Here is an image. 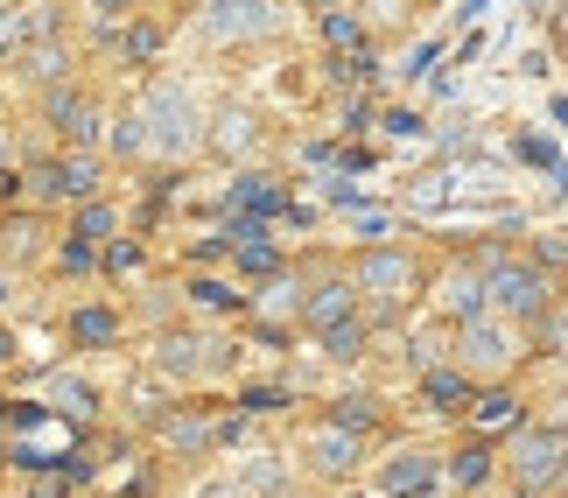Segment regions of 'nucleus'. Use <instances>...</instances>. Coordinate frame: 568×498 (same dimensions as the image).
Returning a JSON list of instances; mask_svg holds the SVG:
<instances>
[{"mask_svg": "<svg viewBox=\"0 0 568 498\" xmlns=\"http://www.w3.org/2000/svg\"><path fill=\"white\" fill-rule=\"evenodd\" d=\"M400 358H407L414 379L435 373V365H449V323H435V331H400Z\"/></svg>", "mask_w": 568, "mask_h": 498, "instance_id": "32", "label": "nucleus"}, {"mask_svg": "<svg viewBox=\"0 0 568 498\" xmlns=\"http://www.w3.org/2000/svg\"><path fill=\"white\" fill-rule=\"evenodd\" d=\"M379 498H422V491H443V449H422V443H400L393 457L373 470Z\"/></svg>", "mask_w": 568, "mask_h": 498, "instance_id": "18", "label": "nucleus"}, {"mask_svg": "<svg viewBox=\"0 0 568 498\" xmlns=\"http://www.w3.org/2000/svg\"><path fill=\"white\" fill-rule=\"evenodd\" d=\"M113 190V162L105 155H84V148H36L29 169H21V204H36V211H63L71 218L78 204H92Z\"/></svg>", "mask_w": 568, "mask_h": 498, "instance_id": "2", "label": "nucleus"}, {"mask_svg": "<svg viewBox=\"0 0 568 498\" xmlns=\"http://www.w3.org/2000/svg\"><path fill=\"white\" fill-rule=\"evenodd\" d=\"M78 8H84V29H120V21L162 8V0H78Z\"/></svg>", "mask_w": 568, "mask_h": 498, "instance_id": "36", "label": "nucleus"}, {"mask_svg": "<svg viewBox=\"0 0 568 498\" xmlns=\"http://www.w3.org/2000/svg\"><path fill=\"white\" fill-rule=\"evenodd\" d=\"M498 464H506V491L555 498L568 470V421H527L519 436L498 443Z\"/></svg>", "mask_w": 568, "mask_h": 498, "instance_id": "3", "label": "nucleus"}, {"mask_svg": "<svg viewBox=\"0 0 568 498\" xmlns=\"http://www.w3.org/2000/svg\"><path fill=\"white\" fill-rule=\"evenodd\" d=\"M534 415H527V394H519L513 379H498V386H477V400H470V415H464V436H485V443H506L519 436Z\"/></svg>", "mask_w": 568, "mask_h": 498, "instance_id": "19", "label": "nucleus"}, {"mask_svg": "<svg viewBox=\"0 0 568 498\" xmlns=\"http://www.w3.org/2000/svg\"><path fill=\"white\" fill-rule=\"evenodd\" d=\"M105 162L113 169H155V141H148V120L134 113V105H120L113 113V126H105Z\"/></svg>", "mask_w": 568, "mask_h": 498, "instance_id": "27", "label": "nucleus"}, {"mask_svg": "<svg viewBox=\"0 0 568 498\" xmlns=\"http://www.w3.org/2000/svg\"><path fill=\"white\" fill-rule=\"evenodd\" d=\"M0 457H8V428H0Z\"/></svg>", "mask_w": 568, "mask_h": 498, "instance_id": "55", "label": "nucleus"}, {"mask_svg": "<svg viewBox=\"0 0 568 498\" xmlns=\"http://www.w3.org/2000/svg\"><path fill=\"white\" fill-rule=\"evenodd\" d=\"M435 63H443V42H414L400 57V78H435Z\"/></svg>", "mask_w": 568, "mask_h": 498, "instance_id": "45", "label": "nucleus"}, {"mask_svg": "<svg viewBox=\"0 0 568 498\" xmlns=\"http://www.w3.org/2000/svg\"><path fill=\"white\" fill-rule=\"evenodd\" d=\"M365 457H373V443L352 436V428H331V421H316L310 436H302V470H310L316 485H344V478H358Z\"/></svg>", "mask_w": 568, "mask_h": 498, "instance_id": "15", "label": "nucleus"}, {"mask_svg": "<svg viewBox=\"0 0 568 498\" xmlns=\"http://www.w3.org/2000/svg\"><path fill=\"white\" fill-rule=\"evenodd\" d=\"M148 274H155V253H148L141 232H126V240L99 246V281H105V288H134V281H148Z\"/></svg>", "mask_w": 568, "mask_h": 498, "instance_id": "29", "label": "nucleus"}, {"mask_svg": "<svg viewBox=\"0 0 568 498\" xmlns=\"http://www.w3.org/2000/svg\"><path fill=\"white\" fill-rule=\"evenodd\" d=\"M352 225H358V246H386L393 232H400V218H393V211H379V204H365Z\"/></svg>", "mask_w": 568, "mask_h": 498, "instance_id": "43", "label": "nucleus"}, {"mask_svg": "<svg viewBox=\"0 0 568 498\" xmlns=\"http://www.w3.org/2000/svg\"><path fill=\"white\" fill-rule=\"evenodd\" d=\"M204 155L217 169H253L260 155H267V113H260L253 99H217L211 105V126H204Z\"/></svg>", "mask_w": 568, "mask_h": 498, "instance_id": "9", "label": "nucleus"}, {"mask_svg": "<svg viewBox=\"0 0 568 498\" xmlns=\"http://www.w3.org/2000/svg\"><path fill=\"white\" fill-rule=\"evenodd\" d=\"M36 120L50 126L57 148H84V155H105V126H113V105L99 99V84H57V92H36Z\"/></svg>", "mask_w": 568, "mask_h": 498, "instance_id": "5", "label": "nucleus"}, {"mask_svg": "<svg viewBox=\"0 0 568 498\" xmlns=\"http://www.w3.org/2000/svg\"><path fill=\"white\" fill-rule=\"evenodd\" d=\"M295 204V183L281 169H232L225 190H217V218H253V225H281Z\"/></svg>", "mask_w": 568, "mask_h": 498, "instance_id": "12", "label": "nucleus"}, {"mask_svg": "<svg viewBox=\"0 0 568 498\" xmlns=\"http://www.w3.org/2000/svg\"><path fill=\"white\" fill-rule=\"evenodd\" d=\"M414 400H422V415H435V421H464L470 400H477V379L464 365H435V373L414 379Z\"/></svg>", "mask_w": 568, "mask_h": 498, "instance_id": "23", "label": "nucleus"}, {"mask_svg": "<svg viewBox=\"0 0 568 498\" xmlns=\"http://www.w3.org/2000/svg\"><path fill=\"white\" fill-rule=\"evenodd\" d=\"M422 498H449V491H422Z\"/></svg>", "mask_w": 568, "mask_h": 498, "instance_id": "56", "label": "nucleus"}, {"mask_svg": "<svg viewBox=\"0 0 568 498\" xmlns=\"http://www.w3.org/2000/svg\"><path fill=\"white\" fill-rule=\"evenodd\" d=\"M491 485H506L498 443H485V436H456V449H443V491H449V498H485Z\"/></svg>", "mask_w": 568, "mask_h": 498, "instance_id": "16", "label": "nucleus"}, {"mask_svg": "<svg viewBox=\"0 0 568 498\" xmlns=\"http://www.w3.org/2000/svg\"><path fill=\"white\" fill-rule=\"evenodd\" d=\"M323 204H331V211H352V218H358V211L373 204V197H365L352 176H323Z\"/></svg>", "mask_w": 568, "mask_h": 498, "instance_id": "44", "label": "nucleus"}, {"mask_svg": "<svg viewBox=\"0 0 568 498\" xmlns=\"http://www.w3.org/2000/svg\"><path fill=\"white\" fill-rule=\"evenodd\" d=\"M42 421H57L50 400H0V428H8V436H14V428L29 436V428H42Z\"/></svg>", "mask_w": 568, "mask_h": 498, "instance_id": "42", "label": "nucleus"}, {"mask_svg": "<svg viewBox=\"0 0 568 498\" xmlns=\"http://www.w3.org/2000/svg\"><path fill=\"white\" fill-rule=\"evenodd\" d=\"M176 8H148L134 21H120V29H84V42H92V57H113L126 63V71H162V57H169V42H176Z\"/></svg>", "mask_w": 568, "mask_h": 498, "instance_id": "8", "label": "nucleus"}, {"mask_svg": "<svg viewBox=\"0 0 568 498\" xmlns=\"http://www.w3.org/2000/svg\"><path fill=\"white\" fill-rule=\"evenodd\" d=\"M316 42H323V57H365V50H379V35H373V21H365V8H331V14H316Z\"/></svg>", "mask_w": 568, "mask_h": 498, "instance_id": "28", "label": "nucleus"}, {"mask_svg": "<svg viewBox=\"0 0 568 498\" xmlns=\"http://www.w3.org/2000/svg\"><path fill=\"white\" fill-rule=\"evenodd\" d=\"M435 288H443V295H435V309H443L449 331H456V323L491 316V288H485V274H477L470 260H456V253H449V267L435 274Z\"/></svg>", "mask_w": 568, "mask_h": 498, "instance_id": "22", "label": "nucleus"}, {"mask_svg": "<svg viewBox=\"0 0 568 498\" xmlns=\"http://www.w3.org/2000/svg\"><path fill=\"white\" fill-rule=\"evenodd\" d=\"M485 288H491V316H506L513 331H534V323L561 302V281L540 274L534 260H527V246H519L513 260H498V267L485 274Z\"/></svg>", "mask_w": 568, "mask_h": 498, "instance_id": "7", "label": "nucleus"}, {"mask_svg": "<svg viewBox=\"0 0 568 498\" xmlns=\"http://www.w3.org/2000/svg\"><path fill=\"white\" fill-rule=\"evenodd\" d=\"M176 295H183V316H196V323H246L253 316V288H232L217 274H183Z\"/></svg>", "mask_w": 568, "mask_h": 498, "instance_id": "20", "label": "nucleus"}, {"mask_svg": "<svg viewBox=\"0 0 568 498\" xmlns=\"http://www.w3.org/2000/svg\"><path fill=\"white\" fill-rule=\"evenodd\" d=\"M527 260H534L540 274L568 281V232H534V240H527Z\"/></svg>", "mask_w": 568, "mask_h": 498, "instance_id": "38", "label": "nucleus"}, {"mask_svg": "<svg viewBox=\"0 0 568 498\" xmlns=\"http://www.w3.org/2000/svg\"><path fill=\"white\" fill-rule=\"evenodd\" d=\"M217 267H232V246L217 240V232H211V240H190V246H183V274H217Z\"/></svg>", "mask_w": 568, "mask_h": 498, "instance_id": "39", "label": "nucleus"}, {"mask_svg": "<svg viewBox=\"0 0 568 498\" xmlns=\"http://www.w3.org/2000/svg\"><path fill=\"white\" fill-rule=\"evenodd\" d=\"M42 386H50V415H57V421H71V428H99L105 394H99L92 379H78V365H57V373L42 379Z\"/></svg>", "mask_w": 568, "mask_h": 498, "instance_id": "25", "label": "nucleus"}, {"mask_svg": "<svg viewBox=\"0 0 568 498\" xmlns=\"http://www.w3.org/2000/svg\"><path fill=\"white\" fill-rule=\"evenodd\" d=\"M14 365H21V331L0 316V373H14Z\"/></svg>", "mask_w": 568, "mask_h": 498, "instance_id": "47", "label": "nucleus"}, {"mask_svg": "<svg viewBox=\"0 0 568 498\" xmlns=\"http://www.w3.org/2000/svg\"><path fill=\"white\" fill-rule=\"evenodd\" d=\"M134 113L148 120V141H155V162H162V169H190L196 155H204L211 105L190 92V78H176V71H148L141 92H134Z\"/></svg>", "mask_w": 568, "mask_h": 498, "instance_id": "1", "label": "nucleus"}, {"mask_svg": "<svg viewBox=\"0 0 568 498\" xmlns=\"http://www.w3.org/2000/svg\"><path fill=\"white\" fill-rule=\"evenodd\" d=\"M78 63H84V50H78L71 35H42V42H29V50L8 63V71L29 84V92H57V84L78 78Z\"/></svg>", "mask_w": 568, "mask_h": 498, "instance_id": "21", "label": "nucleus"}, {"mask_svg": "<svg viewBox=\"0 0 568 498\" xmlns=\"http://www.w3.org/2000/svg\"><path fill=\"white\" fill-rule=\"evenodd\" d=\"M379 126H386L393 141H422L428 134V113H422V105H379Z\"/></svg>", "mask_w": 568, "mask_h": 498, "instance_id": "41", "label": "nucleus"}, {"mask_svg": "<svg viewBox=\"0 0 568 498\" xmlns=\"http://www.w3.org/2000/svg\"><path fill=\"white\" fill-rule=\"evenodd\" d=\"M42 274H57V281H99V246H84V240H71V232H57L50 267H42Z\"/></svg>", "mask_w": 568, "mask_h": 498, "instance_id": "33", "label": "nucleus"}, {"mask_svg": "<svg viewBox=\"0 0 568 498\" xmlns=\"http://www.w3.org/2000/svg\"><path fill=\"white\" fill-rule=\"evenodd\" d=\"M352 316H365V295H358L352 267L310 253V295H302V323H295V331L316 344L323 331H337V323H352Z\"/></svg>", "mask_w": 568, "mask_h": 498, "instance_id": "10", "label": "nucleus"}, {"mask_svg": "<svg viewBox=\"0 0 568 498\" xmlns=\"http://www.w3.org/2000/svg\"><path fill=\"white\" fill-rule=\"evenodd\" d=\"M464 148H477V120H449L443 126V155H464Z\"/></svg>", "mask_w": 568, "mask_h": 498, "instance_id": "46", "label": "nucleus"}, {"mask_svg": "<svg viewBox=\"0 0 568 498\" xmlns=\"http://www.w3.org/2000/svg\"><path fill=\"white\" fill-rule=\"evenodd\" d=\"M365 126H379V92H352V99H344L331 134H337V141H358Z\"/></svg>", "mask_w": 568, "mask_h": 498, "instance_id": "35", "label": "nucleus"}, {"mask_svg": "<svg viewBox=\"0 0 568 498\" xmlns=\"http://www.w3.org/2000/svg\"><path fill=\"white\" fill-rule=\"evenodd\" d=\"M57 232H63V225H50V211H36V204H8V211H0V267H8V274H36V267H50Z\"/></svg>", "mask_w": 568, "mask_h": 498, "instance_id": "14", "label": "nucleus"}, {"mask_svg": "<svg viewBox=\"0 0 568 498\" xmlns=\"http://www.w3.org/2000/svg\"><path fill=\"white\" fill-rule=\"evenodd\" d=\"M183 8H253V0H183ZM176 8V14H183Z\"/></svg>", "mask_w": 568, "mask_h": 498, "instance_id": "51", "label": "nucleus"}, {"mask_svg": "<svg viewBox=\"0 0 568 498\" xmlns=\"http://www.w3.org/2000/svg\"><path fill=\"white\" fill-rule=\"evenodd\" d=\"M217 240L232 246V274L246 281V288H260V281H274V274H288V267H295L288 246L274 240V225H253V218H217Z\"/></svg>", "mask_w": 568, "mask_h": 498, "instance_id": "13", "label": "nucleus"}, {"mask_svg": "<svg viewBox=\"0 0 568 498\" xmlns=\"http://www.w3.org/2000/svg\"><path fill=\"white\" fill-rule=\"evenodd\" d=\"M513 155L527 162V169H540V176H555V183L568 176V169H561V148L548 134H513Z\"/></svg>", "mask_w": 568, "mask_h": 498, "instance_id": "37", "label": "nucleus"}, {"mask_svg": "<svg viewBox=\"0 0 568 498\" xmlns=\"http://www.w3.org/2000/svg\"><path fill=\"white\" fill-rule=\"evenodd\" d=\"M414 8H428V0H414Z\"/></svg>", "mask_w": 568, "mask_h": 498, "instance_id": "58", "label": "nucleus"}, {"mask_svg": "<svg viewBox=\"0 0 568 498\" xmlns=\"http://www.w3.org/2000/svg\"><path fill=\"white\" fill-rule=\"evenodd\" d=\"M288 498H323V491H288Z\"/></svg>", "mask_w": 568, "mask_h": 498, "instance_id": "53", "label": "nucleus"}, {"mask_svg": "<svg viewBox=\"0 0 568 498\" xmlns=\"http://www.w3.org/2000/svg\"><path fill=\"white\" fill-rule=\"evenodd\" d=\"M126 331H134V316L120 302H71L63 309V344L71 352H120Z\"/></svg>", "mask_w": 568, "mask_h": 498, "instance_id": "17", "label": "nucleus"}, {"mask_svg": "<svg viewBox=\"0 0 568 498\" xmlns=\"http://www.w3.org/2000/svg\"><path fill=\"white\" fill-rule=\"evenodd\" d=\"M217 421H225V407H211L204 394H176L169 407L141 415V436L176 464H204V457H217Z\"/></svg>", "mask_w": 568, "mask_h": 498, "instance_id": "6", "label": "nucleus"}, {"mask_svg": "<svg viewBox=\"0 0 568 498\" xmlns=\"http://www.w3.org/2000/svg\"><path fill=\"white\" fill-rule=\"evenodd\" d=\"M63 232H71V240H84V246H113V240H126V232H134V204H126L120 190H105V197L78 204L71 218H63Z\"/></svg>", "mask_w": 568, "mask_h": 498, "instance_id": "24", "label": "nucleus"}, {"mask_svg": "<svg viewBox=\"0 0 568 498\" xmlns=\"http://www.w3.org/2000/svg\"><path fill=\"white\" fill-rule=\"evenodd\" d=\"M232 407L246 421H274V415H288V407H302V386L295 379H246L232 394Z\"/></svg>", "mask_w": 568, "mask_h": 498, "instance_id": "30", "label": "nucleus"}, {"mask_svg": "<svg viewBox=\"0 0 568 498\" xmlns=\"http://www.w3.org/2000/svg\"><path fill=\"white\" fill-rule=\"evenodd\" d=\"M527 358H534L527 352V331H513L506 316H477V323H456V331H449V365H464L477 386L513 379Z\"/></svg>", "mask_w": 568, "mask_h": 498, "instance_id": "4", "label": "nucleus"}, {"mask_svg": "<svg viewBox=\"0 0 568 498\" xmlns=\"http://www.w3.org/2000/svg\"><path fill=\"white\" fill-rule=\"evenodd\" d=\"M0 498H8V491H0Z\"/></svg>", "mask_w": 568, "mask_h": 498, "instance_id": "59", "label": "nucleus"}, {"mask_svg": "<svg viewBox=\"0 0 568 498\" xmlns=\"http://www.w3.org/2000/svg\"><path fill=\"white\" fill-rule=\"evenodd\" d=\"M548 21H555V42L568 50V0H555V14H548Z\"/></svg>", "mask_w": 568, "mask_h": 498, "instance_id": "50", "label": "nucleus"}, {"mask_svg": "<svg viewBox=\"0 0 568 498\" xmlns=\"http://www.w3.org/2000/svg\"><path fill=\"white\" fill-rule=\"evenodd\" d=\"M316 218H323V211L295 197V204H288V218H281V225H288V232H316Z\"/></svg>", "mask_w": 568, "mask_h": 498, "instance_id": "48", "label": "nucleus"}, {"mask_svg": "<svg viewBox=\"0 0 568 498\" xmlns=\"http://www.w3.org/2000/svg\"><path fill=\"white\" fill-rule=\"evenodd\" d=\"M190 35L204 50H253V42L281 35V0H253V8H183Z\"/></svg>", "mask_w": 568, "mask_h": 498, "instance_id": "11", "label": "nucleus"}, {"mask_svg": "<svg viewBox=\"0 0 568 498\" xmlns=\"http://www.w3.org/2000/svg\"><path fill=\"white\" fill-rule=\"evenodd\" d=\"M239 337L260 344V352H295V344H302V331H288V323H260V316L239 323Z\"/></svg>", "mask_w": 568, "mask_h": 498, "instance_id": "40", "label": "nucleus"}, {"mask_svg": "<svg viewBox=\"0 0 568 498\" xmlns=\"http://www.w3.org/2000/svg\"><path fill=\"white\" fill-rule=\"evenodd\" d=\"M14 295H21V274H8V267H0V316L14 309Z\"/></svg>", "mask_w": 568, "mask_h": 498, "instance_id": "49", "label": "nucleus"}, {"mask_svg": "<svg viewBox=\"0 0 568 498\" xmlns=\"http://www.w3.org/2000/svg\"><path fill=\"white\" fill-rule=\"evenodd\" d=\"M316 421H331V428H352V436L379 443L386 428H393V407H386V394H331Z\"/></svg>", "mask_w": 568, "mask_h": 498, "instance_id": "26", "label": "nucleus"}, {"mask_svg": "<svg viewBox=\"0 0 568 498\" xmlns=\"http://www.w3.org/2000/svg\"><path fill=\"white\" fill-rule=\"evenodd\" d=\"M555 498H568V470H561V491H555Z\"/></svg>", "mask_w": 568, "mask_h": 498, "instance_id": "54", "label": "nucleus"}, {"mask_svg": "<svg viewBox=\"0 0 568 498\" xmlns=\"http://www.w3.org/2000/svg\"><path fill=\"white\" fill-rule=\"evenodd\" d=\"M373 352H379L373 316H352V323H337V331H323V337H316V358H331V365H365Z\"/></svg>", "mask_w": 568, "mask_h": 498, "instance_id": "31", "label": "nucleus"}, {"mask_svg": "<svg viewBox=\"0 0 568 498\" xmlns=\"http://www.w3.org/2000/svg\"><path fill=\"white\" fill-rule=\"evenodd\" d=\"M548 113H555V126H568V92H555V99H548Z\"/></svg>", "mask_w": 568, "mask_h": 498, "instance_id": "52", "label": "nucleus"}, {"mask_svg": "<svg viewBox=\"0 0 568 498\" xmlns=\"http://www.w3.org/2000/svg\"><path fill=\"white\" fill-rule=\"evenodd\" d=\"M506 498H527V491H506Z\"/></svg>", "mask_w": 568, "mask_h": 498, "instance_id": "57", "label": "nucleus"}, {"mask_svg": "<svg viewBox=\"0 0 568 498\" xmlns=\"http://www.w3.org/2000/svg\"><path fill=\"white\" fill-rule=\"evenodd\" d=\"M527 352H534V358H548V365H568V295H561L555 309L527 331Z\"/></svg>", "mask_w": 568, "mask_h": 498, "instance_id": "34", "label": "nucleus"}]
</instances>
